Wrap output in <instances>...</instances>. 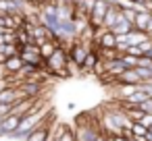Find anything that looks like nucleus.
<instances>
[{
	"label": "nucleus",
	"instance_id": "1",
	"mask_svg": "<svg viewBox=\"0 0 152 141\" xmlns=\"http://www.w3.org/2000/svg\"><path fill=\"white\" fill-rule=\"evenodd\" d=\"M48 116V110H40V108H36L34 112H27L23 118H21V122H19V127H17V131L11 135V139H21V141H25V137L44 120Z\"/></svg>",
	"mask_w": 152,
	"mask_h": 141
},
{
	"label": "nucleus",
	"instance_id": "2",
	"mask_svg": "<svg viewBox=\"0 0 152 141\" xmlns=\"http://www.w3.org/2000/svg\"><path fill=\"white\" fill-rule=\"evenodd\" d=\"M69 67V52H67V48L65 46H58L56 50H54V54L46 60V67H44V71L48 73V75H56L58 71H63V69H67Z\"/></svg>",
	"mask_w": 152,
	"mask_h": 141
},
{
	"label": "nucleus",
	"instance_id": "3",
	"mask_svg": "<svg viewBox=\"0 0 152 141\" xmlns=\"http://www.w3.org/2000/svg\"><path fill=\"white\" fill-rule=\"evenodd\" d=\"M94 44H96L98 50H117V35H115L110 29L100 27V29H96Z\"/></svg>",
	"mask_w": 152,
	"mask_h": 141
},
{
	"label": "nucleus",
	"instance_id": "4",
	"mask_svg": "<svg viewBox=\"0 0 152 141\" xmlns=\"http://www.w3.org/2000/svg\"><path fill=\"white\" fill-rule=\"evenodd\" d=\"M108 7H110V0H96V4H94V9H92V13L88 17L90 19V25L94 29H100L104 25V15H106Z\"/></svg>",
	"mask_w": 152,
	"mask_h": 141
},
{
	"label": "nucleus",
	"instance_id": "5",
	"mask_svg": "<svg viewBox=\"0 0 152 141\" xmlns=\"http://www.w3.org/2000/svg\"><path fill=\"white\" fill-rule=\"evenodd\" d=\"M52 135H54V127L44 118V120H42V122L25 137V141H48Z\"/></svg>",
	"mask_w": 152,
	"mask_h": 141
},
{
	"label": "nucleus",
	"instance_id": "6",
	"mask_svg": "<svg viewBox=\"0 0 152 141\" xmlns=\"http://www.w3.org/2000/svg\"><path fill=\"white\" fill-rule=\"evenodd\" d=\"M21 118L23 116H19V114H9V116H4L2 120H0V127H2V131H4V135L7 137H11L15 131H17V127H19V122H21Z\"/></svg>",
	"mask_w": 152,
	"mask_h": 141
},
{
	"label": "nucleus",
	"instance_id": "7",
	"mask_svg": "<svg viewBox=\"0 0 152 141\" xmlns=\"http://www.w3.org/2000/svg\"><path fill=\"white\" fill-rule=\"evenodd\" d=\"M19 87L25 91L27 98H36V95L42 93V81H36V79H25V81L19 83Z\"/></svg>",
	"mask_w": 152,
	"mask_h": 141
},
{
	"label": "nucleus",
	"instance_id": "8",
	"mask_svg": "<svg viewBox=\"0 0 152 141\" xmlns=\"http://www.w3.org/2000/svg\"><path fill=\"white\" fill-rule=\"evenodd\" d=\"M54 139L56 141H77V131H73L69 124H56Z\"/></svg>",
	"mask_w": 152,
	"mask_h": 141
},
{
	"label": "nucleus",
	"instance_id": "9",
	"mask_svg": "<svg viewBox=\"0 0 152 141\" xmlns=\"http://www.w3.org/2000/svg\"><path fill=\"white\" fill-rule=\"evenodd\" d=\"M131 29H135V27H133V23H131L129 19H125V17H123V13L119 15L117 23H115V25L110 27V31H113L115 35H125V33H129Z\"/></svg>",
	"mask_w": 152,
	"mask_h": 141
},
{
	"label": "nucleus",
	"instance_id": "10",
	"mask_svg": "<svg viewBox=\"0 0 152 141\" xmlns=\"http://www.w3.org/2000/svg\"><path fill=\"white\" fill-rule=\"evenodd\" d=\"M150 17H152V13H150V11L137 9V13H135V21H133V27H135V29H140V31H146V33H148Z\"/></svg>",
	"mask_w": 152,
	"mask_h": 141
},
{
	"label": "nucleus",
	"instance_id": "11",
	"mask_svg": "<svg viewBox=\"0 0 152 141\" xmlns=\"http://www.w3.org/2000/svg\"><path fill=\"white\" fill-rule=\"evenodd\" d=\"M98 60H100V54H98V50H90L88 52V56H86V60H83V64L79 67V73H94V67L98 64Z\"/></svg>",
	"mask_w": 152,
	"mask_h": 141
},
{
	"label": "nucleus",
	"instance_id": "12",
	"mask_svg": "<svg viewBox=\"0 0 152 141\" xmlns=\"http://www.w3.org/2000/svg\"><path fill=\"white\" fill-rule=\"evenodd\" d=\"M117 83H123V85H140L142 79L137 77L135 69H125V71L117 77Z\"/></svg>",
	"mask_w": 152,
	"mask_h": 141
},
{
	"label": "nucleus",
	"instance_id": "13",
	"mask_svg": "<svg viewBox=\"0 0 152 141\" xmlns=\"http://www.w3.org/2000/svg\"><path fill=\"white\" fill-rule=\"evenodd\" d=\"M23 64H25V62H23V60H21V56L17 54V56L7 58L2 67H4V71H7V75H17V73L23 69Z\"/></svg>",
	"mask_w": 152,
	"mask_h": 141
},
{
	"label": "nucleus",
	"instance_id": "14",
	"mask_svg": "<svg viewBox=\"0 0 152 141\" xmlns=\"http://www.w3.org/2000/svg\"><path fill=\"white\" fill-rule=\"evenodd\" d=\"M58 48V44L56 42H52V40H48V42H44L42 46H40V54H42V58L44 60H48L52 54H54V50Z\"/></svg>",
	"mask_w": 152,
	"mask_h": 141
},
{
	"label": "nucleus",
	"instance_id": "15",
	"mask_svg": "<svg viewBox=\"0 0 152 141\" xmlns=\"http://www.w3.org/2000/svg\"><path fill=\"white\" fill-rule=\"evenodd\" d=\"M19 46L17 44H0V52H2L7 58H11V56H17L19 54Z\"/></svg>",
	"mask_w": 152,
	"mask_h": 141
},
{
	"label": "nucleus",
	"instance_id": "16",
	"mask_svg": "<svg viewBox=\"0 0 152 141\" xmlns=\"http://www.w3.org/2000/svg\"><path fill=\"white\" fill-rule=\"evenodd\" d=\"M135 73H137V77L142 79V83L152 79V67H135Z\"/></svg>",
	"mask_w": 152,
	"mask_h": 141
},
{
	"label": "nucleus",
	"instance_id": "17",
	"mask_svg": "<svg viewBox=\"0 0 152 141\" xmlns=\"http://www.w3.org/2000/svg\"><path fill=\"white\" fill-rule=\"evenodd\" d=\"M142 135H148V127L142 122H133L131 124V137H142Z\"/></svg>",
	"mask_w": 152,
	"mask_h": 141
},
{
	"label": "nucleus",
	"instance_id": "18",
	"mask_svg": "<svg viewBox=\"0 0 152 141\" xmlns=\"http://www.w3.org/2000/svg\"><path fill=\"white\" fill-rule=\"evenodd\" d=\"M119 58L123 60V64L127 69H135L137 67V56H131V54H119Z\"/></svg>",
	"mask_w": 152,
	"mask_h": 141
},
{
	"label": "nucleus",
	"instance_id": "19",
	"mask_svg": "<svg viewBox=\"0 0 152 141\" xmlns=\"http://www.w3.org/2000/svg\"><path fill=\"white\" fill-rule=\"evenodd\" d=\"M13 112V104H4V102H0V118H4Z\"/></svg>",
	"mask_w": 152,
	"mask_h": 141
},
{
	"label": "nucleus",
	"instance_id": "20",
	"mask_svg": "<svg viewBox=\"0 0 152 141\" xmlns=\"http://www.w3.org/2000/svg\"><path fill=\"white\" fill-rule=\"evenodd\" d=\"M137 106H140L144 112H152V95H150V98H146V100H144L142 104H137Z\"/></svg>",
	"mask_w": 152,
	"mask_h": 141
},
{
	"label": "nucleus",
	"instance_id": "21",
	"mask_svg": "<svg viewBox=\"0 0 152 141\" xmlns=\"http://www.w3.org/2000/svg\"><path fill=\"white\" fill-rule=\"evenodd\" d=\"M142 124H146V127H152V112H144V116H142V120H140Z\"/></svg>",
	"mask_w": 152,
	"mask_h": 141
},
{
	"label": "nucleus",
	"instance_id": "22",
	"mask_svg": "<svg viewBox=\"0 0 152 141\" xmlns=\"http://www.w3.org/2000/svg\"><path fill=\"white\" fill-rule=\"evenodd\" d=\"M125 2H129V4H133V7H137V9H142L148 0H125Z\"/></svg>",
	"mask_w": 152,
	"mask_h": 141
},
{
	"label": "nucleus",
	"instance_id": "23",
	"mask_svg": "<svg viewBox=\"0 0 152 141\" xmlns=\"http://www.w3.org/2000/svg\"><path fill=\"white\" fill-rule=\"evenodd\" d=\"M110 141H129V137H125V135H110Z\"/></svg>",
	"mask_w": 152,
	"mask_h": 141
},
{
	"label": "nucleus",
	"instance_id": "24",
	"mask_svg": "<svg viewBox=\"0 0 152 141\" xmlns=\"http://www.w3.org/2000/svg\"><path fill=\"white\" fill-rule=\"evenodd\" d=\"M148 35H152V17H150V23H148Z\"/></svg>",
	"mask_w": 152,
	"mask_h": 141
},
{
	"label": "nucleus",
	"instance_id": "25",
	"mask_svg": "<svg viewBox=\"0 0 152 141\" xmlns=\"http://www.w3.org/2000/svg\"><path fill=\"white\" fill-rule=\"evenodd\" d=\"M148 139H152V127H148Z\"/></svg>",
	"mask_w": 152,
	"mask_h": 141
},
{
	"label": "nucleus",
	"instance_id": "26",
	"mask_svg": "<svg viewBox=\"0 0 152 141\" xmlns=\"http://www.w3.org/2000/svg\"><path fill=\"white\" fill-rule=\"evenodd\" d=\"M0 137H7V135H4V131H2V127H0Z\"/></svg>",
	"mask_w": 152,
	"mask_h": 141
},
{
	"label": "nucleus",
	"instance_id": "27",
	"mask_svg": "<svg viewBox=\"0 0 152 141\" xmlns=\"http://www.w3.org/2000/svg\"><path fill=\"white\" fill-rule=\"evenodd\" d=\"M2 31H4V27H2V25H0V33H2Z\"/></svg>",
	"mask_w": 152,
	"mask_h": 141
},
{
	"label": "nucleus",
	"instance_id": "28",
	"mask_svg": "<svg viewBox=\"0 0 152 141\" xmlns=\"http://www.w3.org/2000/svg\"><path fill=\"white\" fill-rule=\"evenodd\" d=\"M52 141H56V139H52Z\"/></svg>",
	"mask_w": 152,
	"mask_h": 141
},
{
	"label": "nucleus",
	"instance_id": "29",
	"mask_svg": "<svg viewBox=\"0 0 152 141\" xmlns=\"http://www.w3.org/2000/svg\"><path fill=\"white\" fill-rule=\"evenodd\" d=\"M150 2H152V0H150Z\"/></svg>",
	"mask_w": 152,
	"mask_h": 141
},
{
	"label": "nucleus",
	"instance_id": "30",
	"mask_svg": "<svg viewBox=\"0 0 152 141\" xmlns=\"http://www.w3.org/2000/svg\"><path fill=\"white\" fill-rule=\"evenodd\" d=\"M150 38H152V35H150Z\"/></svg>",
	"mask_w": 152,
	"mask_h": 141
}]
</instances>
